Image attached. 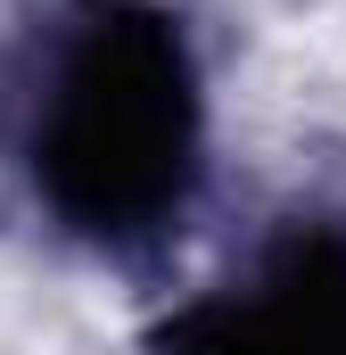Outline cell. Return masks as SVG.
<instances>
[{
  "mask_svg": "<svg viewBox=\"0 0 346 355\" xmlns=\"http://www.w3.org/2000/svg\"><path fill=\"white\" fill-rule=\"evenodd\" d=\"M157 355H305L264 297H206L181 322H165Z\"/></svg>",
  "mask_w": 346,
  "mask_h": 355,
  "instance_id": "obj_3",
  "label": "cell"
},
{
  "mask_svg": "<svg viewBox=\"0 0 346 355\" xmlns=\"http://www.w3.org/2000/svg\"><path fill=\"white\" fill-rule=\"evenodd\" d=\"M264 306L305 355H346V240L338 232H297L264 265Z\"/></svg>",
  "mask_w": 346,
  "mask_h": 355,
  "instance_id": "obj_2",
  "label": "cell"
},
{
  "mask_svg": "<svg viewBox=\"0 0 346 355\" xmlns=\"http://www.w3.org/2000/svg\"><path fill=\"white\" fill-rule=\"evenodd\" d=\"M198 91L190 58L157 8L107 0L66 42V67L42 124V182L91 232H132L165 215L190 182Z\"/></svg>",
  "mask_w": 346,
  "mask_h": 355,
  "instance_id": "obj_1",
  "label": "cell"
}]
</instances>
